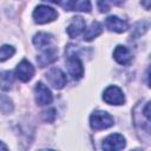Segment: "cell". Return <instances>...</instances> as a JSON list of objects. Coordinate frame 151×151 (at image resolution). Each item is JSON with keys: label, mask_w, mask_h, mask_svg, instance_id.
<instances>
[{"label": "cell", "mask_w": 151, "mask_h": 151, "mask_svg": "<svg viewBox=\"0 0 151 151\" xmlns=\"http://www.w3.org/2000/svg\"><path fill=\"white\" fill-rule=\"evenodd\" d=\"M67 68L71 77L76 80L83 78L84 76V66L79 58V55L76 53L74 45H68L67 47Z\"/></svg>", "instance_id": "cell-1"}, {"label": "cell", "mask_w": 151, "mask_h": 151, "mask_svg": "<svg viewBox=\"0 0 151 151\" xmlns=\"http://www.w3.org/2000/svg\"><path fill=\"white\" fill-rule=\"evenodd\" d=\"M113 123H114V120H113L112 116L110 113H107L106 111L98 110V111H94L90 116V125L96 131L109 129L113 125Z\"/></svg>", "instance_id": "cell-2"}, {"label": "cell", "mask_w": 151, "mask_h": 151, "mask_svg": "<svg viewBox=\"0 0 151 151\" xmlns=\"http://www.w3.org/2000/svg\"><path fill=\"white\" fill-rule=\"evenodd\" d=\"M59 5L65 11H79V12H90L91 2L90 0H42Z\"/></svg>", "instance_id": "cell-3"}, {"label": "cell", "mask_w": 151, "mask_h": 151, "mask_svg": "<svg viewBox=\"0 0 151 151\" xmlns=\"http://www.w3.org/2000/svg\"><path fill=\"white\" fill-rule=\"evenodd\" d=\"M57 17H58L57 11L46 5H40L35 7V9L33 11V19L37 24H40V25L51 22L55 20Z\"/></svg>", "instance_id": "cell-4"}, {"label": "cell", "mask_w": 151, "mask_h": 151, "mask_svg": "<svg viewBox=\"0 0 151 151\" xmlns=\"http://www.w3.org/2000/svg\"><path fill=\"white\" fill-rule=\"evenodd\" d=\"M103 99L105 103L110 104V105H123L125 103V97L123 91L114 85L109 86L104 93H103Z\"/></svg>", "instance_id": "cell-5"}, {"label": "cell", "mask_w": 151, "mask_h": 151, "mask_svg": "<svg viewBox=\"0 0 151 151\" xmlns=\"http://www.w3.org/2000/svg\"><path fill=\"white\" fill-rule=\"evenodd\" d=\"M33 44L41 52L57 48L55 42H54V39H53V35L50 34V33H46V32H39V33H37L33 37Z\"/></svg>", "instance_id": "cell-6"}, {"label": "cell", "mask_w": 151, "mask_h": 151, "mask_svg": "<svg viewBox=\"0 0 151 151\" xmlns=\"http://www.w3.org/2000/svg\"><path fill=\"white\" fill-rule=\"evenodd\" d=\"M34 97H35V103L40 106H45L52 103L53 96L50 88L41 81L37 83L34 86Z\"/></svg>", "instance_id": "cell-7"}, {"label": "cell", "mask_w": 151, "mask_h": 151, "mask_svg": "<svg viewBox=\"0 0 151 151\" xmlns=\"http://www.w3.org/2000/svg\"><path fill=\"white\" fill-rule=\"evenodd\" d=\"M46 79H47V83L57 88V90H60L63 88L66 83H67V79H66V74L60 70V68H57V67H53L51 68L47 73H46Z\"/></svg>", "instance_id": "cell-8"}, {"label": "cell", "mask_w": 151, "mask_h": 151, "mask_svg": "<svg viewBox=\"0 0 151 151\" xmlns=\"http://www.w3.org/2000/svg\"><path fill=\"white\" fill-rule=\"evenodd\" d=\"M14 73H15V77L18 79H20L24 83H27L34 76V67L32 66V64L29 61H27L26 59H24V60H21L18 64Z\"/></svg>", "instance_id": "cell-9"}, {"label": "cell", "mask_w": 151, "mask_h": 151, "mask_svg": "<svg viewBox=\"0 0 151 151\" xmlns=\"http://www.w3.org/2000/svg\"><path fill=\"white\" fill-rule=\"evenodd\" d=\"M125 138L119 134V133H113L106 137L103 142V149L107 151H116V150H122L125 147Z\"/></svg>", "instance_id": "cell-10"}, {"label": "cell", "mask_w": 151, "mask_h": 151, "mask_svg": "<svg viewBox=\"0 0 151 151\" xmlns=\"http://www.w3.org/2000/svg\"><path fill=\"white\" fill-rule=\"evenodd\" d=\"M105 26L109 31L116 32V33H123L129 28V25L125 20L116 17V15H110L105 20Z\"/></svg>", "instance_id": "cell-11"}, {"label": "cell", "mask_w": 151, "mask_h": 151, "mask_svg": "<svg viewBox=\"0 0 151 151\" xmlns=\"http://www.w3.org/2000/svg\"><path fill=\"white\" fill-rule=\"evenodd\" d=\"M86 28V22L81 17H74L71 21V24L67 27V34L70 38H77L79 34H81L84 32V29Z\"/></svg>", "instance_id": "cell-12"}, {"label": "cell", "mask_w": 151, "mask_h": 151, "mask_svg": "<svg viewBox=\"0 0 151 151\" xmlns=\"http://www.w3.org/2000/svg\"><path fill=\"white\" fill-rule=\"evenodd\" d=\"M113 58L120 65H129L132 60V54L127 47L118 45L113 51Z\"/></svg>", "instance_id": "cell-13"}, {"label": "cell", "mask_w": 151, "mask_h": 151, "mask_svg": "<svg viewBox=\"0 0 151 151\" xmlns=\"http://www.w3.org/2000/svg\"><path fill=\"white\" fill-rule=\"evenodd\" d=\"M57 54H58V48L44 51V52H41V54H39L37 57V63L40 67H46L47 65H50L57 60V58H58Z\"/></svg>", "instance_id": "cell-14"}, {"label": "cell", "mask_w": 151, "mask_h": 151, "mask_svg": "<svg viewBox=\"0 0 151 151\" xmlns=\"http://www.w3.org/2000/svg\"><path fill=\"white\" fill-rule=\"evenodd\" d=\"M103 32V26L100 22L98 21H93L86 29H84V34H83V39L85 41H91L94 38H97L98 35H100Z\"/></svg>", "instance_id": "cell-15"}, {"label": "cell", "mask_w": 151, "mask_h": 151, "mask_svg": "<svg viewBox=\"0 0 151 151\" xmlns=\"http://www.w3.org/2000/svg\"><path fill=\"white\" fill-rule=\"evenodd\" d=\"M14 81V76L11 71H4L0 73V88L4 91H8Z\"/></svg>", "instance_id": "cell-16"}, {"label": "cell", "mask_w": 151, "mask_h": 151, "mask_svg": "<svg viewBox=\"0 0 151 151\" xmlns=\"http://www.w3.org/2000/svg\"><path fill=\"white\" fill-rule=\"evenodd\" d=\"M13 109H14V105L12 99H9V97L7 96H0V112L4 114H8V113H12Z\"/></svg>", "instance_id": "cell-17"}, {"label": "cell", "mask_w": 151, "mask_h": 151, "mask_svg": "<svg viewBox=\"0 0 151 151\" xmlns=\"http://www.w3.org/2000/svg\"><path fill=\"white\" fill-rule=\"evenodd\" d=\"M15 53V48L11 45H2L0 47V61H5L12 58Z\"/></svg>", "instance_id": "cell-18"}, {"label": "cell", "mask_w": 151, "mask_h": 151, "mask_svg": "<svg viewBox=\"0 0 151 151\" xmlns=\"http://www.w3.org/2000/svg\"><path fill=\"white\" fill-rule=\"evenodd\" d=\"M42 118H44V120H46L48 123H52L55 118V110L54 109H48V110L44 111L42 112Z\"/></svg>", "instance_id": "cell-19"}, {"label": "cell", "mask_w": 151, "mask_h": 151, "mask_svg": "<svg viewBox=\"0 0 151 151\" xmlns=\"http://www.w3.org/2000/svg\"><path fill=\"white\" fill-rule=\"evenodd\" d=\"M98 8L101 13L109 12L110 9V4L107 2V0H98Z\"/></svg>", "instance_id": "cell-20"}, {"label": "cell", "mask_w": 151, "mask_h": 151, "mask_svg": "<svg viewBox=\"0 0 151 151\" xmlns=\"http://www.w3.org/2000/svg\"><path fill=\"white\" fill-rule=\"evenodd\" d=\"M113 5H120V4H123L125 0H110Z\"/></svg>", "instance_id": "cell-21"}, {"label": "cell", "mask_w": 151, "mask_h": 151, "mask_svg": "<svg viewBox=\"0 0 151 151\" xmlns=\"http://www.w3.org/2000/svg\"><path fill=\"white\" fill-rule=\"evenodd\" d=\"M8 147H7V145H5L2 142H0V150H7Z\"/></svg>", "instance_id": "cell-22"}]
</instances>
